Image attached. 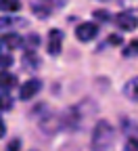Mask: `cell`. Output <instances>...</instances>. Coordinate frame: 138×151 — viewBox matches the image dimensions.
I'll list each match as a JSON object with an SVG mask.
<instances>
[{"instance_id":"obj_1","label":"cell","mask_w":138,"mask_h":151,"mask_svg":"<svg viewBox=\"0 0 138 151\" xmlns=\"http://www.w3.org/2000/svg\"><path fill=\"white\" fill-rule=\"evenodd\" d=\"M113 139H115V130L107 120L96 122L94 132H92V147L96 151H107L113 147Z\"/></svg>"},{"instance_id":"obj_2","label":"cell","mask_w":138,"mask_h":151,"mask_svg":"<svg viewBox=\"0 0 138 151\" xmlns=\"http://www.w3.org/2000/svg\"><path fill=\"white\" fill-rule=\"evenodd\" d=\"M115 23L119 25L122 29H126V32H134V29L138 27V17H136L134 13L124 11V13H119V15L115 17Z\"/></svg>"},{"instance_id":"obj_3","label":"cell","mask_w":138,"mask_h":151,"mask_svg":"<svg viewBox=\"0 0 138 151\" xmlns=\"http://www.w3.org/2000/svg\"><path fill=\"white\" fill-rule=\"evenodd\" d=\"M96 34H98V25L94 23H80L75 27V38L82 42H90L92 38H96Z\"/></svg>"},{"instance_id":"obj_4","label":"cell","mask_w":138,"mask_h":151,"mask_svg":"<svg viewBox=\"0 0 138 151\" xmlns=\"http://www.w3.org/2000/svg\"><path fill=\"white\" fill-rule=\"evenodd\" d=\"M61 46H63V32L61 29H50V34H48V52L52 57H56L61 52Z\"/></svg>"},{"instance_id":"obj_5","label":"cell","mask_w":138,"mask_h":151,"mask_svg":"<svg viewBox=\"0 0 138 151\" xmlns=\"http://www.w3.org/2000/svg\"><path fill=\"white\" fill-rule=\"evenodd\" d=\"M40 88H42V82L38 80V78H31V80H27V82L21 86V99H23V101H27V99L36 97V94L40 92Z\"/></svg>"},{"instance_id":"obj_6","label":"cell","mask_w":138,"mask_h":151,"mask_svg":"<svg viewBox=\"0 0 138 151\" xmlns=\"http://www.w3.org/2000/svg\"><path fill=\"white\" fill-rule=\"evenodd\" d=\"M124 94L128 99H132V101H138V78H132L130 82H126Z\"/></svg>"},{"instance_id":"obj_7","label":"cell","mask_w":138,"mask_h":151,"mask_svg":"<svg viewBox=\"0 0 138 151\" xmlns=\"http://www.w3.org/2000/svg\"><path fill=\"white\" fill-rule=\"evenodd\" d=\"M15 86H17V78L13 73H6V71L0 73V88H2V90H11Z\"/></svg>"},{"instance_id":"obj_8","label":"cell","mask_w":138,"mask_h":151,"mask_svg":"<svg viewBox=\"0 0 138 151\" xmlns=\"http://www.w3.org/2000/svg\"><path fill=\"white\" fill-rule=\"evenodd\" d=\"M0 42H2L6 48H17V46H21V38H19L17 34H4L2 38H0Z\"/></svg>"},{"instance_id":"obj_9","label":"cell","mask_w":138,"mask_h":151,"mask_svg":"<svg viewBox=\"0 0 138 151\" xmlns=\"http://www.w3.org/2000/svg\"><path fill=\"white\" fill-rule=\"evenodd\" d=\"M21 9L19 0H0V11H6V13H17Z\"/></svg>"},{"instance_id":"obj_10","label":"cell","mask_w":138,"mask_h":151,"mask_svg":"<svg viewBox=\"0 0 138 151\" xmlns=\"http://www.w3.org/2000/svg\"><path fill=\"white\" fill-rule=\"evenodd\" d=\"M0 109H2V111L13 109V99H11L9 92H0Z\"/></svg>"},{"instance_id":"obj_11","label":"cell","mask_w":138,"mask_h":151,"mask_svg":"<svg viewBox=\"0 0 138 151\" xmlns=\"http://www.w3.org/2000/svg\"><path fill=\"white\" fill-rule=\"evenodd\" d=\"M136 55H138V40H132L124 48V57H130V59H132V57H136Z\"/></svg>"},{"instance_id":"obj_12","label":"cell","mask_w":138,"mask_h":151,"mask_svg":"<svg viewBox=\"0 0 138 151\" xmlns=\"http://www.w3.org/2000/svg\"><path fill=\"white\" fill-rule=\"evenodd\" d=\"M124 151H138V137H130V139L126 141Z\"/></svg>"},{"instance_id":"obj_13","label":"cell","mask_w":138,"mask_h":151,"mask_svg":"<svg viewBox=\"0 0 138 151\" xmlns=\"http://www.w3.org/2000/svg\"><path fill=\"white\" fill-rule=\"evenodd\" d=\"M15 23L23 25L25 21H23V19H17V21H15V19H9V17H0V27H6V25H15Z\"/></svg>"},{"instance_id":"obj_14","label":"cell","mask_w":138,"mask_h":151,"mask_svg":"<svg viewBox=\"0 0 138 151\" xmlns=\"http://www.w3.org/2000/svg\"><path fill=\"white\" fill-rule=\"evenodd\" d=\"M23 59H25V61H23V65H25V67H29V65H31V67H36V65H38V61H36V55H34V52H29V50L25 52V57H23Z\"/></svg>"},{"instance_id":"obj_15","label":"cell","mask_w":138,"mask_h":151,"mask_svg":"<svg viewBox=\"0 0 138 151\" xmlns=\"http://www.w3.org/2000/svg\"><path fill=\"white\" fill-rule=\"evenodd\" d=\"M31 11H34V15H38L40 19H44V17H48V15H50V11H48V9L38 6V4H34V6H31Z\"/></svg>"},{"instance_id":"obj_16","label":"cell","mask_w":138,"mask_h":151,"mask_svg":"<svg viewBox=\"0 0 138 151\" xmlns=\"http://www.w3.org/2000/svg\"><path fill=\"white\" fill-rule=\"evenodd\" d=\"M107 42H109L111 46H119V44H122L124 40H122V36H117V34H113V36H109V38H107Z\"/></svg>"},{"instance_id":"obj_17","label":"cell","mask_w":138,"mask_h":151,"mask_svg":"<svg viewBox=\"0 0 138 151\" xmlns=\"http://www.w3.org/2000/svg\"><path fill=\"white\" fill-rule=\"evenodd\" d=\"M19 149H21V141H19V139H13L6 145V151H19Z\"/></svg>"},{"instance_id":"obj_18","label":"cell","mask_w":138,"mask_h":151,"mask_svg":"<svg viewBox=\"0 0 138 151\" xmlns=\"http://www.w3.org/2000/svg\"><path fill=\"white\" fill-rule=\"evenodd\" d=\"M38 40H40V38H38V36H36V34H31V36H29V38H27V50H29V48H31V50H34V48H36V46H38Z\"/></svg>"},{"instance_id":"obj_19","label":"cell","mask_w":138,"mask_h":151,"mask_svg":"<svg viewBox=\"0 0 138 151\" xmlns=\"http://www.w3.org/2000/svg\"><path fill=\"white\" fill-rule=\"evenodd\" d=\"M11 63H13V59H11L9 55H2V57H0V67H9Z\"/></svg>"},{"instance_id":"obj_20","label":"cell","mask_w":138,"mask_h":151,"mask_svg":"<svg viewBox=\"0 0 138 151\" xmlns=\"http://www.w3.org/2000/svg\"><path fill=\"white\" fill-rule=\"evenodd\" d=\"M4 132H6V126H4V122H2V118H0V139L4 137Z\"/></svg>"},{"instance_id":"obj_21","label":"cell","mask_w":138,"mask_h":151,"mask_svg":"<svg viewBox=\"0 0 138 151\" xmlns=\"http://www.w3.org/2000/svg\"><path fill=\"white\" fill-rule=\"evenodd\" d=\"M94 17H96V19H109L107 13H94Z\"/></svg>"},{"instance_id":"obj_22","label":"cell","mask_w":138,"mask_h":151,"mask_svg":"<svg viewBox=\"0 0 138 151\" xmlns=\"http://www.w3.org/2000/svg\"><path fill=\"white\" fill-rule=\"evenodd\" d=\"M101 2H109V0H101Z\"/></svg>"}]
</instances>
